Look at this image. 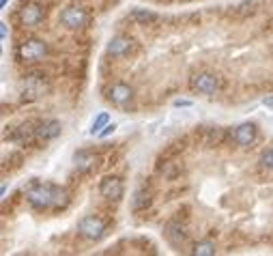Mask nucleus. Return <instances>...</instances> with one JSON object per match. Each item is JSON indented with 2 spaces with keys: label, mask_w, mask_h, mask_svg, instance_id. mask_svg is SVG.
Returning a JSON list of instances; mask_svg holds the SVG:
<instances>
[{
  "label": "nucleus",
  "mask_w": 273,
  "mask_h": 256,
  "mask_svg": "<svg viewBox=\"0 0 273 256\" xmlns=\"http://www.w3.org/2000/svg\"><path fill=\"white\" fill-rule=\"evenodd\" d=\"M150 204V194L148 192H136L134 198H132V207L136 211H140V209H146Z\"/></svg>",
  "instance_id": "obj_16"
},
{
  "label": "nucleus",
  "mask_w": 273,
  "mask_h": 256,
  "mask_svg": "<svg viewBox=\"0 0 273 256\" xmlns=\"http://www.w3.org/2000/svg\"><path fill=\"white\" fill-rule=\"evenodd\" d=\"M174 106L176 108H188V106H192V102H188V99H176Z\"/></svg>",
  "instance_id": "obj_20"
},
{
  "label": "nucleus",
  "mask_w": 273,
  "mask_h": 256,
  "mask_svg": "<svg viewBox=\"0 0 273 256\" xmlns=\"http://www.w3.org/2000/svg\"><path fill=\"white\" fill-rule=\"evenodd\" d=\"M132 95H134L132 86H127V84H123V82L114 84V86L108 90V99H110L112 104H116V106H125L129 99H132Z\"/></svg>",
  "instance_id": "obj_9"
},
{
  "label": "nucleus",
  "mask_w": 273,
  "mask_h": 256,
  "mask_svg": "<svg viewBox=\"0 0 273 256\" xmlns=\"http://www.w3.org/2000/svg\"><path fill=\"white\" fill-rule=\"evenodd\" d=\"M6 2H9V0H0V6H2V9H4V6H6Z\"/></svg>",
  "instance_id": "obj_22"
},
{
  "label": "nucleus",
  "mask_w": 273,
  "mask_h": 256,
  "mask_svg": "<svg viewBox=\"0 0 273 256\" xmlns=\"http://www.w3.org/2000/svg\"><path fill=\"white\" fill-rule=\"evenodd\" d=\"M86 20H88L86 11L78 4H71L60 13V24L67 26V28H82L86 24Z\"/></svg>",
  "instance_id": "obj_5"
},
{
  "label": "nucleus",
  "mask_w": 273,
  "mask_h": 256,
  "mask_svg": "<svg viewBox=\"0 0 273 256\" xmlns=\"http://www.w3.org/2000/svg\"><path fill=\"white\" fill-rule=\"evenodd\" d=\"M110 123V116H108V112H102V114H99L95 120H92V127H90V134L92 136H95V134H99L104 130V127Z\"/></svg>",
  "instance_id": "obj_17"
},
{
  "label": "nucleus",
  "mask_w": 273,
  "mask_h": 256,
  "mask_svg": "<svg viewBox=\"0 0 273 256\" xmlns=\"http://www.w3.org/2000/svg\"><path fill=\"white\" fill-rule=\"evenodd\" d=\"M260 164L267 170H273V148H269V151H264L262 153V158H260Z\"/></svg>",
  "instance_id": "obj_18"
},
{
  "label": "nucleus",
  "mask_w": 273,
  "mask_h": 256,
  "mask_svg": "<svg viewBox=\"0 0 273 256\" xmlns=\"http://www.w3.org/2000/svg\"><path fill=\"white\" fill-rule=\"evenodd\" d=\"M190 88L194 93H202V95H213L220 88V80L213 74H196L190 80Z\"/></svg>",
  "instance_id": "obj_4"
},
{
  "label": "nucleus",
  "mask_w": 273,
  "mask_h": 256,
  "mask_svg": "<svg viewBox=\"0 0 273 256\" xmlns=\"http://www.w3.org/2000/svg\"><path fill=\"white\" fill-rule=\"evenodd\" d=\"M234 140L241 146H250L256 140V125L254 123H243L234 130Z\"/></svg>",
  "instance_id": "obj_10"
},
{
  "label": "nucleus",
  "mask_w": 273,
  "mask_h": 256,
  "mask_svg": "<svg viewBox=\"0 0 273 256\" xmlns=\"http://www.w3.org/2000/svg\"><path fill=\"white\" fill-rule=\"evenodd\" d=\"M134 46V41L129 39V37H114L110 44H108V54H112V56H125L129 50H132Z\"/></svg>",
  "instance_id": "obj_13"
},
{
  "label": "nucleus",
  "mask_w": 273,
  "mask_h": 256,
  "mask_svg": "<svg viewBox=\"0 0 273 256\" xmlns=\"http://www.w3.org/2000/svg\"><path fill=\"white\" fill-rule=\"evenodd\" d=\"M0 34H2V39H6V24L4 22L0 24Z\"/></svg>",
  "instance_id": "obj_21"
},
{
  "label": "nucleus",
  "mask_w": 273,
  "mask_h": 256,
  "mask_svg": "<svg viewBox=\"0 0 273 256\" xmlns=\"http://www.w3.org/2000/svg\"><path fill=\"white\" fill-rule=\"evenodd\" d=\"M48 54V46L43 44V41L39 39H28L24 41V44L20 46L18 50V56L22 60H28V62H34V60H39L43 58V56Z\"/></svg>",
  "instance_id": "obj_3"
},
{
  "label": "nucleus",
  "mask_w": 273,
  "mask_h": 256,
  "mask_svg": "<svg viewBox=\"0 0 273 256\" xmlns=\"http://www.w3.org/2000/svg\"><path fill=\"white\" fill-rule=\"evenodd\" d=\"M74 164H76L78 172H90L92 168H97L99 158L95 153H90V151H78L74 155Z\"/></svg>",
  "instance_id": "obj_8"
},
{
  "label": "nucleus",
  "mask_w": 273,
  "mask_h": 256,
  "mask_svg": "<svg viewBox=\"0 0 273 256\" xmlns=\"http://www.w3.org/2000/svg\"><path fill=\"white\" fill-rule=\"evenodd\" d=\"M43 16H46V11H43V6L39 2H28L22 6L20 11V20L24 26H39L43 22Z\"/></svg>",
  "instance_id": "obj_6"
},
{
  "label": "nucleus",
  "mask_w": 273,
  "mask_h": 256,
  "mask_svg": "<svg viewBox=\"0 0 273 256\" xmlns=\"http://www.w3.org/2000/svg\"><path fill=\"white\" fill-rule=\"evenodd\" d=\"M114 130H116V125H110V123H108L106 127H104V130L102 132H99V136H102V138H108V136H110V134H114Z\"/></svg>",
  "instance_id": "obj_19"
},
{
  "label": "nucleus",
  "mask_w": 273,
  "mask_h": 256,
  "mask_svg": "<svg viewBox=\"0 0 273 256\" xmlns=\"http://www.w3.org/2000/svg\"><path fill=\"white\" fill-rule=\"evenodd\" d=\"M26 200L34 209H60L67 207L69 194L58 186H48V183H34L26 190Z\"/></svg>",
  "instance_id": "obj_1"
},
{
  "label": "nucleus",
  "mask_w": 273,
  "mask_h": 256,
  "mask_svg": "<svg viewBox=\"0 0 273 256\" xmlns=\"http://www.w3.org/2000/svg\"><path fill=\"white\" fill-rule=\"evenodd\" d=\"M132 20H134V22H138V24H150V22H155V20H157V13L146 11V9H134L132 11Z\"/></svg>",
  "instance_id": "obj_14"
},
{
  "label": "nucleus",
  "mask_w": 273,
  "mask_h": 256,
  "mask_svg": "<svg viewBox=\"0 0 273 256\" xmlns=\"http://www.w3.org/2000/svg\"><path fill=\"white\" fill-rule=\"evenodd\" d=\"M99 192H102V196L108 198V200H120L123 198V181L118 179V176H106L102 181V186H99Z\"/></svg>",
  "instance_id": "obj_7"
},
{
  "label": "nucleus",
  "mask_w": 273,
  "mask_h": 256,
  "mask_svg": "<svg viewBox=\"0 0 273 256\" xmlns=\"http://www.w3.org/2000/svg\"><path fill=\"white\" fill-rule=\"evenodd\" d=\"M164 234H166V239L172 246H181L185 241V237H188V232H185V228L178 222H168L164 226Z\"/></svg>",
  "instance_id": "obj_11"
},
{
  "label": "nucleus",
  "mask_w": 273,
  "mask_h": 256,
  "mask_svg": "<svg viewBox=\"0 0 273 256\" xmlns=\"http://www.w3.org/2000/svg\"><path fill=\"white\" fill-rule=\"evenodd\" d=\"M60 123L58 120H46V123H41L39 125V130L34 132L41 140H54V138H58L60 136Z\"/></svg>",
  "instance_id": "obj_12"
},
{
  "label": "nucleus",
  "mask_w": 273,
  "mask_h": 256,
  "mask_svg": "<svg viewBox=\"0 0 273 256\" xmlns=\"http://www.w3.org/2000/svg\"><path fill=\"white\" fill-rule=\"evenodd\" d=\"M194 256H215V244L213 241H198L196 246H194Z\"/></svg>",
  "instance_id": "obj_15"
},
{
  "label": "nucleus",
  "mask_w": 273,
  "mask_h": 256,
  "mask_svg": "<svg viewBox=\"0 0 273 256\" xmlns=\"http://www.w3.org/2000/svg\"><path fill=\"white\" fill-rule=\"evenodd\" d=\"M78 232L82 234L84 239H90V241H97L104 237L106 232V222L99 216H86L78 222Z\"/></svg>",
  "instance_id": "obj_2"
}]
</instances>
